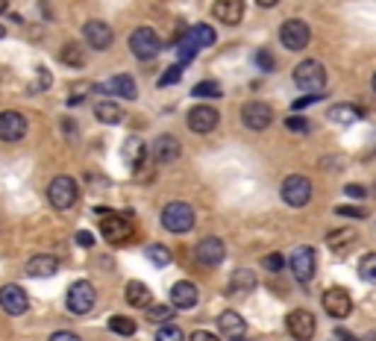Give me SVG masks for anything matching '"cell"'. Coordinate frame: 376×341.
Segmentation results:
<instances>
[{"instance_id": "cell-1", "label": "cell", "mask_w": 376, "mask_h": 341, "mask_svg": "<svg viewBox=\"0 0 376 341\" xmlns=\"http://www.w3.org/2000/svg\"><path fill=\"white\" fill-rule=\"evenodd\" d=\"M294 83L300 86L306 94H312V91H324V86H326V71H324V65L321 62H314V59H306V62H300L294 68Z\"/></svg>"}, {"instance_id": "cell-2", "label": "cell", "mask_w": 376, "mask_h": 341, "mask_svg": "<svg viewBox=\"0 0 376 341\" xmlns=\"http://www.w3.org/2000/svg\"><path fill=\"white\" fill-rule=\"evenodd\" d=\"M130 50H132L135 59L147 62V59L159 56V50H162V38L156 35V30H150V27H138V30L130 35Z\"/></svg>"}, {"instance_id": "cell-3", "label": "cell", "mask_w": 376, "mask_h": 341, "mask_svg": "<svg viewBox=\"0 0 376 341\" xmlns=\"http://www.w3.org/2000/svg\"><path fill=\"white\" fill-rule=\"evenodd\" d=\"M162 227L168 230V233H188L191 227H194V209L188 206V203H168L165 209H162Z\"/></svg>"}, {"instance_id": "cell-4", "label": "cell", "mask_w": 376, "mask_h": 341, "mask_svg": "<svg viewBox=\"0 0 376 341\" xmlns=\"http://www.w3.org/2000/svg\"><path fill=\"white\" fill-rule=\"evenodd\" d=\"M101 233L109 245H127L132 238V224H130V218L118 215V212H103Z\"/></svg>"}, {"instance_id": "cell-5", "label": "cell", "mask_w": 376, "mask_h": 341, "mask_svg": "<svg viewBox=\"0 0 376 341\" xmlns=\"http://www.w3.org/2000/svg\"><path fill=\"white\" fill-rule=\"evenodd\" d=\"M76 197H80V189H76L71 177H56L47 186V200L53 203V209H71L76 203Z\"/></svg>"}, {"instance_id": "cell-6", "label": "cell", "mask_w": 376, "mask_h": 341, "mask_svg": "<svg viewBox=\"0 0 376 341\" xmlns=\"http://www.w3.org/2000/svg\"><path fill=\"white\" fill-rule=\"evenodd\" d=\"M283 200H285L288 206H294V209L306 206L309 200H312V183H309L303 174L285 177V183H283Z\"/></svg>"}, {"instance_id": "cell-7", "label": "cell", "mask_w": 376, "mask_h": 341, "mask_svg": "<svg viewBox=\"0 0 376 341\" xmlns=\"http://www.w3.org/2000/svg\"><path fill=\"white\" fill-rule=\"evenodd\" d=\"M94 300H97V294H94V286L89 279H76V283L68 289V309L74 315H89L94 309Z\"/></svg>"}, {"instance_id": "cell-8", "label": "cell", "mask_w": 376, "mask_h": 341, "mask_svg": "<svg viewBox=\"0 0 376 341\" xmlns=\"http://www.w3.org/2000/svg\"><path fill=\"white\" fill-rule=\"evenodd\" d=\"M291 274H294V279L297 283H312V276H314V271H318V256H314V250L312 247H297L294 253H291Z\"/></svg>"}, {"instance_id": "cell-9", "label": "cell", "mask_w": 376, "mask_h": 341, "mask_svg": "<svg viewBox=\"0 0 376 341\" xmlns=\"http://www.w3.org/2000/svg\"><path fill=\"white\" fill-rule=\"evenodd\" d=\"M280 42L288 50H306V45L312 42V30H309L306 21H297V18H291V21H285L280 27Z\"/></svg>"}, {"instance_id": "cell-10", "label": "cell", "mask_w": 376, "mask_h": 341, "mask_svg": "<svg viewBox=\"0 0 376 341\" xmlns=\"http://www.w3.org/2000/svg\"><path fill=\"white\" fill-rule=\"evenodd\" d=\"M285 327H288V335L291 338H297V341H312L314 330H318V320H314V315L306 312V309H294V312H288Z\"/></svg>"}, {"instance_id": "cell-11", "label": "cell", "mask_w": 376, "mask_h": 341, "mask_svg": "<svg viewBox=\"0 0 376 341\" xmlns=\"http://www.w3.org/2000/svg\"><path fill=\"white\" fill-rule=\"evenodd\" d=\"M27 135V118L15 109L0 112V142H21Z\"/></svg>"}, {"instance_id": "cell-12", "label": "cell", "mask_w": 376, "mask_h": 341, "mask_svg": "<svg viewBox=\"0 0 376 341\" xmlns=\"http://www.w3.org/2000/svg\"><path fill=\"white\" fill-rule=\"evenodd\" d=\"M0 306H4L6 315L18 318V315H24V312L30 309V297H27V291H24L21 286L9 283V286L0 289Z\"/></svg>"}, {"instance_id": "cell-13", "label": "cell", "mask_w": 376, "mask_h": 341, "mask_svg": "<svg viewBox=\"0 0 376 341\" xmlns=\"http://www.w3.org/2000/svg\"><path fill=\"white\" fill-rule=\"evenodd\" d=\"M321 303H324V309H326L332 318H347V315L353 312V297H350V291L341 289V286L326 289Z\"/></svg>"}, {"instance_id": "cell-14", "label": "cell", "mask_w": 376, "mask_h": 341, "mask_svg": "<svg viewBox=\"0 0 376 341\" xmlns=\"http://www.w3.org/2000/svg\"><path fill=\"white\" fill-rule=\"evenodd\" d=\"M241 121L250 130H265L273 121V112L268 104H262V100H250V104H244V109H241Z\"/></svg>"}, {"instance_id": "cell-15", "label": "cell", "mask_w": 376, "mask_h": 341, "mask_svg": "<svg viewBox=\"0 0 376 341\" xmlns=\"http://www.w3.org/2000/svg\"><path fill=\"white\" fill-rule=\"evenodd\" d=\"M224 256H227V247H224L221 238H215V235L203 238V242L197 245V262L203 268H217L224 262Z\"/></svg>"}, {"instance_id": "cell-16", "label": "cell", "mask_w": 376, "mask_h": 341, "mask_svg": "<svg viewBox=\"0 0 376 341\" xmlns=\"http://www.w3.org/2000/svg\"><path fill=\"white\" fill-rule=\"evenodd\" d=\"M217 121H221V115H217V109L215 106H194L191 112H188V127L194 130V133H212L215 127H217Z\"/></svg>"}, {"instance_id": "cell-17", "label": "cell", "mask_w": 376, "mask_h": 341, "mask_svg": "<svg viewBox=\"0 0 376 341\" xmlns=\"http://www.w3.org/2000/svg\"><path fill=\"white\" fill-rule=\"evenodd\" d=\"M83 35H86V42H89V47H94V50H106L109 45H112V27L109 24H103V21H89L86 27H83Z\"/></svg>"}, {"instance_id": "cell-18", "label": "cell", "mask_w": 376, "mask_h": 341, "mask_svg": "<svg viewBox=\"0 0 376 341\" xmlns=\"http://www.w3.org/2000/svg\"><path fill=\"white\" fill-rule=\"evenodd\" d=\"M212 12L217 21L224 24H239L244 18V0H215L212 4Z\"/></svg>"}, {"instance_id": "cell-19", "label": "cell", "mask_w": 376, "mask_h": 341, "mask_svg": "<svg viewBox=\"0 0 376 341\" xmlns=\"http://www.w3.org/2000/svg\"><path fill=\"white\" fill-rule=\"evenodd\" d=\"M197 297H200V291H197V286L188 283V279H180V283H173V289H171V303L176 309L197 306Z\"/></svg>"}, {"instance_id": "cell-20", "label": "cell", "mask_w": 376, "mask_h": 341, "mask_svg": "<svg viewBox=\"0 0 376 341\" xmlns=\"http://www.w3.org/2000/svg\"><path fill=\"white\" fill-rule=\"evenodd\" d=\"M97 89H101V91H109V94H118V97H124V100H135V94H138L135 79H132L130 74H118V77L109 79V83L97 86Z\"/></svg>"}, {"instance_id": "cell-21", "label": "cell", "mask_w": 376, "mask_h": 341, "mask_svg": "<svg viewBox=\"0 0 376 341\" xmlns=\"http://www.w3.org/2000/svg\"><path fill=\"white\" fill-rule=\"evenodd\" d=\"M180 156V142H176L173 135H159L153 142V159L159 165H168V162H173V159Z\"/></svg>"}, {"instance_id": "cell-22", "label": "cell", "mask_w": 376, "mask_h": 341, "mask_svg": "<svg viewBox=\"0 0 376 341\" xmlns=\"http://www.w3.org/2000/svg\"><path fill=\"white\" fill-rule=\"evenodd\" d=\"M217 327H221V332H224V335H229L232 341L239 338V335H244V330H247L244 318H241L239 312H232V309L221 312V318H217Z\"/></svg>"}, {"instance_id": "cell-23", "label": "cell", "mask_w": 376, "mask_h": 341, "mask_svg": "<svg viewBox=\"0 0 376 341\" xmlns=\"http://www.w3.org/2000/svg\"><path fill=\"white\" fill-rule=\"evenodd\" d=\"M59 271V262L53 256H33L30 262H27V274L35 276V279H47Z\"/></svg>"}, {"instance_id": "cell-24", "label": "cell", "mask_w": 376, "mask_h": 341, "mask_svg": "<svg viewBox=\"0 0 376 341\" xmlns=\"http://www.w3.org/2000/svg\"><path fill=\"white\" fill-rule=\"evenodd\" d=\"M127 303L135 306V309H147L153 303V294L144 283H138V279H132V283H127Z\"/></svg>"}, {"instance_id": "cell-25", "label": "cell", "mask_w": 376, "mask_h": 341, "mask_svg": "<svg viewBox=\"0 0 376 341\" xmlns=\"http://www.w3.org/2000/svg\"><path fill=\"white\" fill-rule=\"evenodd\" d=\"M94 118L101 124H118L124 118V109L115 104V100H97L94 104Z\"/></svg>"}, {"instance_id": "cell-26", "label": "cell", "mask_w": 376, "mask_h": 341, "mask_svg": "<svg viewBox=\"0 0 376 341\" xmlns=\"http://www.w3.org/2000/svg\"><path fill=\"white\" fill-rule=\"evenodd\" d=\"M326 242H329V247H332L335 253L344 256L347 250H353V245L359 242V238H355V233H353V230H335V233H329Z\"/></svg>"}, {"instance_id": "cell-27", "label": "cell", "mask_w": 376, "mask_h": 341, "mask_svg": "<svg viewBox=\"0 0 376 341\" xmlns=\"http://www.w3.org/2000/svg\"><path fill=\"white\" fill-rule=\"evenodd\" d=\"M186 42L194 47H209V45H215V30L209 24H194L186 35Z\"/></svg>"}, {"instance_id": "cell-28", "label": "cell", "mask_w": 376, "mask_h": 341, "mask_svg": "<svg viewBox=\"0 0 376 341\" xmlns=\"http://www.w3.org/2000/svg\"><path fill=\"white\" fill-rule=\"evenodd\" d=\"M362 115H365V112L355 109V106H332V109H329V121L347 127V124H355V121H359Z\"/></svg>"}, {"instance_id": "cell-29", "label": "cell", "mask_w": 376, "mask_h": 341, "mask_svg": "<svg viewBox=\"0 0 376 341\" xmlns=\"http://www.w3.org/2000/svg\"><path fill=\"white\" fill-rule=\"evenodd\" d=\"M144 145L138 142V138H127V145H124V159H127V165L130 168H142L144 165Z\"/></svg>"}, {"instance_id": "cell-30", "label": "cell", "mask_w": 376, "mask_h": 341, "mask_svg": "<svg viewBox=\"0 0 376 341\" xmlns=\"http://www.w3.org/2000/svg\"><path fill=\"white\" fill-rule=\"evenodd\" d=\"M109 330L118 335H135V320L127 315H112L109 318Z\"/></svg>"}, {"instance_id": "cell-31", "label": "cell", "mask_w": 376, "mask_h": 341, "mask_svg": "<svg viewBox=\"0 0 376 341\" xmlns=\"http://www.w3.org/2000/svg\"><path fill=\"white\" fill-rule=\"evenodd\" d=\"M144 253H147V259H150L156 268H168L171 265V250L165 245H150Z\"/></svg>"}, {"instance_id": "cell-32", "label": "cell", "mask_w": 376, "mask_h": 341, "mask_svg": "<svg viewBox=\"0 0 376 341\" xmlns=\"http://www.w3.org/2000/svg\"><path fill=\"white\" fill-rule=\"evenodd\" d=\"M59 59H62L65 65H71V68H83L86 65V56H83V50L76 47V45H65L62 53H59Z\"/></svg>"}, {"instance_id": "cell-33", "label": "cell", "mask_w": 376, "mask_h": 341, "mask_svg": "<svg viewBox=\"0 0 376 341\" xmlns=\"http://www.w3.org/2000/svg\"><path fill=\"white\" fill-rule=\"evenodd\" d=\"M229 286H232V291L235 289H239V291H250V289H256V276H253V271H235L232 279H229Z\"/></svg>"}, {"instance_id": "cell-34", "label": "cell", "mask_w": 376, "mask_h": 341, "mask_svg": "<svg viewBox=\"0 0 376 341\" xmlns=\"http://www.w3.org/2000/svg\"><path fill=\"white\" fill-rule=\"evenodd\" d=\"M359 276L365 279V283H376V253L362 256V262H359Z\"/></svg>"}, {"instance_id": "cell-35", "label": "cell", "mask_w": 376, "mask_h": 341, "mask_svg": "<svg viewBox=\"0 0 376 341\" xmlns=\"http://www.w3.org/2000/svg\"><path fill=\"white\" fill-rule=\"evenodd\" d=\"M173 318V309L171 306H165V303H159V306H147V320H153V324H168V320Z\"/></svg>"}, {"instance_id": "cell-36", "label": "cell", "mask_w": 376, "mask_h": 341, "mask_svg": "<svg viewBox=\"0 0 376 341\" xmlns=\"http://www.w3.org/2000/svg\"><path fill=\"white\" fill-rule=\"evenodd\" d=\"M191 94H194V97H221V86L212 83V79H203V83L194 86Z\"/></svg>"}, {"instance_id": "cell-37", "label": "cell", "mask_w": 376, "mask_h": 341, "mask_svg": "<svg viewBox=\"0 0 376 341\" xmlns=\"http://www.w3.org/2000/svg\"><path fill=\"white\" fill-rule=\"evenodd\" d=\"M156 341H186V332H183L180 327H171V324H165L159 332H156Z\"/></svg>"}, {"instance_id": "cell-38", "label": "cell", "mask_w": 376, "mask_h": 341, "mask_svg": "<svg viewBox=\"0 0 376 341\" xmlns=\"http://www.w3.org/2000/svg\"><path fill=\"white\" fill-rule=\"evenodd\" d=\"M180 77H183V65H173V68H168V71L162 74V79H159V89H165V86H173V83H180Z\"/></svg>"}, {"instance_id": "cell-39", "label": "cell", "mask_w": 376, "mask_h": 341, "mask_svg": "<svg viewBox=\"0 0 376 341\" xmlns=\"http://www.w3.org/2000/svg\"><path fill=\"white\" fill-rule=\"evenodd\" d=\"M262 265H265L268 271H280V268L285 265V259H283V253H268V256L262 259Z\"/></svg>"}, {"instance_id": "cell-40", "label": "cell", "mask_w": 376, "mask_h": 341, "mask_svg": "<svg viewBox=\"0 0 376 341\" xmlns=\"http://www.w3.org/2000/svg\"><path fill=\"white\" fill-rule=\"evenodd\" d=\"M285 127H288L291 133H309V121H306V118H288Z\"/></svg>"}, {"instance_id": "cell-41", "label": "cell", "mask_w": 376, "mask_h": 341, "mask_svg": "<svg viewBox=\"0 0 376 341\" xmlns=\"http://www.w3.org/2000/svg\"><path fill=\"white\" fill-rule=\"evenodd\" d=\"M256 65H262L265 71H273V59H270V53H268V50H259V53H256Z\"/></svg>"}, {"instance_id": "cell-42", "label": "cell", "mask_w": 376, "mask_h": 341, "mask_svg": "<svg viewBox=\"0 0 376 341\" xmlns=\"http://www.w3.org/2000/svg\"><path fill=\"white\" fill-rule=\"evenodd\" d=\"M335 212L344 215V218H365V209H359V206H338Z\"/></svg>"}, {"instance_id": "cell-43", "label": "cell", "mask_w": 376, "mask_h": 341, "mask_svg": "<svg viewBox=\"0 0 376 341\" xmlns=\"http://www.w3.org/2000/svg\"><path fill=\"white\" fill-rule=\"evenodd\" d=\"M318 100H324L321 94H306L300 100H294V109H303V106H312V104H318Z\"/></svg>"}, {"instance_id": "cell-44", "label": "cell", "mask_w": 376, "mask_h": 341, "mask_svg": "<svg viewBox=\"0 0 376 341\" xmlns=\"http://www.w3.org/2000/svg\"><path fill=\"white\" fill-rule=\"evenodd\" d=\"M50 341H80V335L71 332V330H59V332L50 335Z\"/></svg>"}, {"instance_id": "cell-45", "label": "cell", "mask_w": 376, "mask_h": 341, "mask_svg": "<svg viewBox=\"0 0 376 341\" xmlns=\"http://www.w3.org/2000/svg\"><path fill=\"white\" fill-rule=\"evenodd\" d=\"M188 341H221V338L212 335V332H206V330H197V332L188 335Z\"/></svg>"}, {"instance_id": "cell-46", "label": "cell", "mask_w": 376, "mask_h": 341, "mask_svg": "<svg viewBox=\"0 0 376 341\" xmlns=\"http://www.w3.org/2000/svg\"><path fill=\"white\" fill-rule=\"evenodd\" d=\"M76 245H80V247H91V245H94V235L86 233V230H83V233H76Z\"/></svg>"}, {"instance_id": "cell-47", "label": "cell", "mask_w": 376, "mask_h": 341, "mask_svg": "<svg viewBox=\"0 0 376 341\" xmlns=\"http://www.w3.org/2000/svg\"><path fill=\"white\" fill-rule=\"evenodd\" d=\"M344 194L353 197V200H362V197H365V186H347Z\"/></svg>"}, {"instance_id": "cell-48", "label": "cell", "mask_w": 376, "mask_h": 341, "mask_svg": "<svg viewBox=\"0 0 376 341\" xmlns=\"http://www.w3.org/2000/svg\"><path fill=\"white\" fill-rule=\"evenodd\" d=\"M335 335H338V341H359V338H355L353 332H347V330H338Z\"/></svg>"}, {"instance_id": "cell-49", "label": "cell", "mask_w": 376, "mask_h": 341, "mask_svg": "<svg viewBox=\"0 0 376 341\" xmlns=\"http://www.w3.org/2000/svg\"><path fill=\"white\" fill-rule=\"evenodd\" d=\"M256 4H259L262 9H270V6H276V4H280V0H256Z\"/></svg>"}, {"instance_id": "cell-50", "label": "cell", "mask_w": 376, "mask_h": 341, "mask_svg": "<svg viewBox=\"0 0 376 341\" xmlns=\"http://www.w3.org/2000/svg\"><path fill=\"white\" fill-rule=\"evenodd\" d=\"M6 6H9V0H0V12H6Z\"/></svg>"}, {"instance_id": "cell-51", "label": "cell", "mask_w": 376, "mask_h": 341, "mask_svg": "<svg viewBox=\"0 0 376 341\" xmlns=\"http://www.w3.org/2000/svg\"><path fill=\"white\" fill-rule=\"evenodd\" d=\"M4 35H6V27H4V24H0V38H4Z\"/></svg>"}, {"instance_id": "cell-52", "label": "cell", "mask_w": 376, "mask_h": 341, "mask_svg": "<svg viewBox=\"0 0 376 341\" xmlns=\"http://www.w3.org/2000/svg\"><path fill=\"white\" fill-rule=\"evenodd\" d=\"M373 91H376V77H373Z\"/></svg>"}]
</instances>
